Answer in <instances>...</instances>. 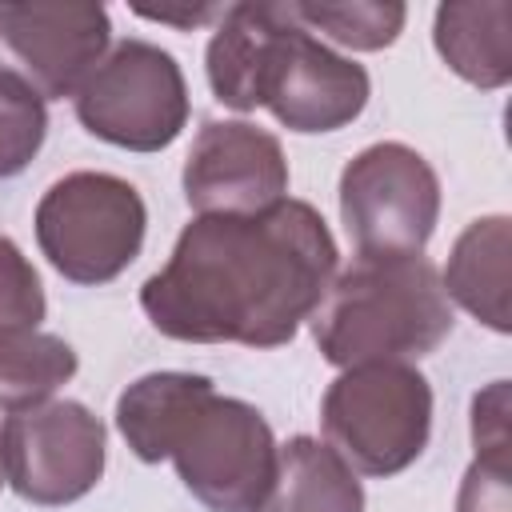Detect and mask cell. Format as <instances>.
I'll use <instances>...</instances> for the list:
<instances>
[{
	"label": "cell",
	"mask_w": 512,
	"mask_h": 512,
	"mask_svg": "<svg viewBox=\"0 0 512 512\" xmlns=\"http://www.w3.org/2000/svg\"><path fill=\"white\" fill-rule=\"evenodd\" d=\"M340 216L360 256H424L440 216V180L416 148L368 144L340 172Z\"/></svg>",
	"instance_id": "cell-8"
},
{
	"label": "cell",
	"mask_w": 512,
	"mask_h": 512,
	"mask_svg": "<svg viewBox=\"0 0 512 512\" xmlns=\"http://www.w3.org/2000/svg\"><path fill=\"white\" fill-rule=\"evenodd\" d=\"M508 252H512V228L508 216H480L472 220L448 256V268L440 276L444 296L456 300L464 312H472L492 332H508Z\"/></svg>",
	"instance_id": "cell-13"
},
{
	"label": "cell",
	"mask_w": 512,
	"mask_h": 512,
	"mask_svg": "<svg viewBox=\"0 0 512 512\" xmlns=\"http://www.w3.org/2000/svg\"><path fill=\"white\" fill-rule=\"evenodd\" d=\"M336 240L308 200L284 196L256 216H196L140 288L156 332L184 344L280 348L324 300Z\"/></svg>",
	"instance_id": "cell-1"
},
{
	"label": "cell",
	"mask_w": 512,
	"mask_h": 512,
	"mask_svg": "<svg viewBox=\"0 0 512 512\" xmlns=\"http://www.w3.org/2000/svg\"><path fill=\"white\" fill-rule=\"evenodd\" d=\"M140 192L112 172H68L36 204V244L72 284L116 280L144 248Z\"/></svg>",
	"instance_id": "cell-6"
},
{
	"label": "cell",
	"mask_w": 512,
	"mask_h": 512,
	"mask_svg": "<svg viewBox=\"0 0 512 512\" xmlns=\"http://www.w3.org/2000/svg\"><path fill=\"white\" fill-rule=\"evenodd\" d=\"M512 464L504 460H472L456 496V512H512Z\"/></svg>",
	"instance_id": "cell-20"
},
{
	"label": "cell",
	"mask_w": 512,
	"mask_h": 512,
	"mask_svg": "<svg viewBox=\"0 0 512 512\" xmlns=\"http://www.w3.org/2000/svg\"><path fill=\"white\" fill-rule=\"evenodd\" d=\"M472 448L480 460L512 464V432H508V380H492L472 396Z\"/></svg>",
	"instance_id": "cell-19"
},
{
	"label": "cell",
	"mask_w": 512,
	"mask_h": 512,
	"mask_svg": "<svg viewBox=\"0 0 512 512\" xmlns=\"http://www.w3.org/2000/svg\"><path fill=\"white\" fill-rule=\"evenodd\" d=\"M0 476H4V472H0Z\"/></svg>",
	"instance_id": "cell-22"
},
{
	"label": "cell",
	"mask_w": 512,
	"mask_h": 512,
	"mask_svg": "<svg viewBox=\"0 0 512 512\" xmlns=\"http://www.w3.org/2000/svg\"><path fill=\"white\" fill-rule=\"evenodd\" d=\"M116 428L144 464L172 460L208 512H256L276 480L268 420L196 372H148L116 400Z\"/></svg>",
	"instance_id": "cell-2"
},
{
	"label": "cell",
	"mask_w": 512,
	"mask_h": 512,
	"mask_svg": "<svg viewBox=\"0 0 512 512\" xmlns=\"http://www.w3.org/2000/svg\"><path fill=\"white\" fill-rule=\"evenodd\" d=\"M288 196V160L248 120H208L184 160V200L200 216H256Z\"/></svg>",
	"instance_id": "cell-10"
},
{
	"label": "cell",
	"mask_w": 512,
	"mask_h": 512,
	"mask_svg": "<svg viewBox=\"0 0 512 512\" xmlns=\"http://www.w3.org/2000/svg\"><path fill=\"white\" fill-rule=\"evenodd\" d=\"M208 84L236 112L268 108L288 132H336L372 92L364 64L312 36L292 4H232L204 52Z\"/></svg>",
	"instance_id": "cell-3"
},
{
	"label": "cell",
	"mask_w": 512,
	"mask_h": 512,
	"mask_svg": "<svg viewBox=\"0 0 512 512\" xmlns=\"http://www.w3.org/2000/svg\"><path fill=\"white\" fill-rule=\"evenodd\" d=\"M256 512H364V488L324 440L292 436L276 452V480Z\"/></svg>",
	"instance_id": "cell-14"
},
{
	"label": "cell",
	"mask_w": 512,
	"mask_h": 512,
	"mask_svg": "<svg viewBox=\"0 0 512 512\" xmlns=\"http://www.w3.org/2000/svg\"><path fill=\"white\" fill-rule=\"evenodd\" d=\"M104 448V424L92 408L80 400H48L4 420L0 472L28 504L60 508L100 484Z\"/></svg>",
	"instance_id": "cell-9"
},
{
	"label": "cell",
	"mask_w": 512,
	"mask_h": 512,
	"mask_svg": "<svg viewBox=\"0 0 512 512\" xmlns=\"http://www.w3.org/2000/svg\"><path fill=\"white\" fill-rule=\"evenodd\" d=\"M440 60L476 88H504L512 80V4L460 0L440 4L432 24Z\"/></svg>",
	"instance_id": "cell-12"
},
{
	"label": "cell",
	"mask_w": 512,
	"mask_h": 512,
	"mask_svg": "<svg viewBox=\"0 0 512 512\" xmlns=\"http://www.w3.org/2000/svg\"><path fill=\"white\" fill-rule=\"evenodd\" d=\"M312 336L328 364H408L452 332V300L424 256H356L316 304Z\"/></svg>",
	"instance_id": "cell-4"
},
{
	"label": "cell",
	"mask_w": 512,
	"mask_h": 512,
	"mask_svg": "<svg viewBox=\"0 0 512 512\" xmlns=\"http://www.w3.org/2000/svg\"><path fill=\"white\" fill-rule=\"evenodd\" d=\"M320 424L352 472L396 476L428 448L432 388L412 364H356L328 384Z\"/></svg>",
	"instance_id": "cell-5"
},
{
	"label": "cell",
	"mask_w": 512,
	"mask_h": 512,
	"mask_svg": "<svg viewBox=\"0 0 512 512\" xmlns=\"http://www.w3.org/2000/svg\"><path fill=\"white\" fill-rule=\"evenodd\" d=\"M296 20L316 36L324 32L328 40L344 44V48H356V52H376V48H388L404 20H408V8L396 4V0H352V4H292Z\"/></svg>",
	"instance_id": "cell-16"
},
{
	"label": "cell",
	"mask_w": 512,
	"mask_h": 512,
	"mask_svg": "<svg viewBox=\"0 0 512 512\" xmlns=\"http://www.w3.org/2000/svg\"><path fill=\"white\" fill-rule=\"evenodd\" d=\"M48 136L44 96L12 68H0V180L20 176Z\"/></svg>",
	"instance_id": "cell-17"
},
{
	"label": "cell",
	"mask_w": 512,
	"mask_h": 512,
	"mask_svg": "<svg viewBox=\"0 0 512 512\" xmlns=\"http://www.w3.org/2000/svg\"><path fill=\"white\" fill-rule=\"evenodd\" d=\"M112 20L88 0H28L0 4V44L24 68V80L44 100L76 96L92 68L108 56Z\"/></svg>",
	"instance_id": "cell-11"
},
{
	"label": "cell",
	"mask_w": 512,
	"mask_h": 512,
	"mask_svg": "<svg viewBox=\"0 0 512 512\" xmlns=\"http://www.w3.org/2000/svg\"><path fill=\"white\" fill-rule=\"evenodd\" d=\"M48 312L44 284L32 260L0 232V328H36Z\"/></svg>",
	"instance_id": "cell-18"
},
{
	"label": "cell",
	"mask_w": 512,
	"mask_h": 512,
	"mask_svg": "<svg viewBox=\"0 0 512 512\" xmlns=\"http://www.w3.org/2000/svg\"><path fill=\"white\" fill-rule=\"evenodd\" d=\"M144 20H160V24H180V28H196L212 16H220L224 8H188V12H176V8H136Z\"/></svg>",
	"instance_id": "cell-21"
},
{
	"label": "cell",
	"mask_w": 512,
	"mask_h": 512,
	"mask_svg": "<svg viewBox=\"0 0 512 512\" xmlns=\"http://www.w3.org/2000/svg\"><path fill=\"white\" fill-rule=\"evenodd\" d=\"M76 120L128 152L168 148L188 124V84L176 56L148 40H120L80 84Z\"/></svg>",
	"instance_id": "cell-7"
},
{
	"label": "cell",
	"mask_w": 512,
	"mask_h": 512,
	"mask_svg": "<svg viewBox=\"0 0 512 512\" xmlns=\"http://www.w3.org/2000/svg\"><path fill=\"white\" fill-rule=\"evenodd\" d=\"M76 376V352L68 340L36 328H0V408L24 412L48 404V396Z\"/></svg>",
	"instance_id": "cell-15"
}]
</instances>
